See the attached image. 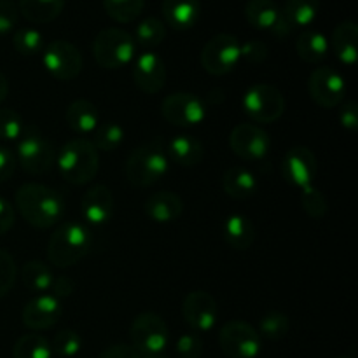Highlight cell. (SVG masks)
<instances>
[{
	"mask_svg": "<svg viewBox=\"0 0 358 358\" xmlns=\"http://www.w3.org/2000/svg\"><path fill=\"white\" fill-rule=\"evenodd\" d=\"M280 14H282V9L275 0H248L245 6V17L248 24L255 30H264L269 34L275 28Z\"/></svg>",
	"mask_w": 358,
	"mask_h": 358,
	"instance_id": "obj_27",
	"label": "cell"
},
{
	"mask_svg": "<svg viewBox=\"0 0 358 358\" xmlns=\"http://www.w3.org/2000/svg\"><path fill=\"white\" fill-rule=\"evenodd\" d=\"M269 49L268 45L262 41H247L243 44H240V62L252 63V65H259V63H264L268 59Z\"/></svg>",
	"mask_w": 358,
	"mask_h": 358,
	"instance_id": "obj_43",
	"label": "cell"
},
{
	"mask_svg": "<svg viewBox=\"0 0 358 358\" xmlns=\"http://www.w3.org/2000/svg\"><path fill=\"white\" fill-rule=\"evenodd\" d=\"M341 107H339L338 117L339 124L345 129H350V131H355L358 128V105L357 101L353 100H345L341 101Z\"/></svg>",
	"mask_w": 358,
	"mask_h": 358,
	"instance_id": "obj_45",
	"label": "cell"
},
{
	"mask_svg": "<svg viewBox=\"0 0 358 358\" xmlns=\"http://www.w3.org/2000/svg\"><path fill=\"white\" fill-rule=\"evenodd\" d=\"M23 131L21 115L13 108H0V140H17Z\"/></svg>",
	"mask_w": 358,
	"mask_h": 358,
	"instance_id": "obj_40",
	"label": "cell"
},
{
	"mask_svg": "<svg viewBox=\"0 0 358 358\" xmlns=\"http://www.w3.org/2000/svg\"><path fill=\"white\" fill-rule=\"evenodd\" d=\"M142 358H166L163 353H156V355H142Z\"/></svg>",
	"mask_w": 358,
	"mask_h": 358,
	"instance_id": "obj_52",
	"label": "cell"
},
{
	"mask_svg": "<svg viewBox=\"0 0 358 358\" xmlns=\"http://www.w3.org/2000/svg\"><path fill=\"white\" fill-rule=\"evenodd\" d=\"M17 268L13 255L0 248V297L7 296L16 282Z\"/></svg>",
	"mask_w": 358,
	"mask_h": 358,
	"instance_id": "obj_41",
	"label": "cell"
},
{
	"mask_svg": "<svg viewBox=\"0 0 358 358\" xmlns=\"http://www.w3.org/2000/svg\"><path fill=\"white\" fill-rule=\"evenodd\" d=\"M65 121L72 131L79 135H91L100 124V115L93 101L79 98L69 105L65 112Z\"/></svg>",
	"mask_w": 358,
	"mask_h": 358,
	"instance_id": "obj_24",
	"label": "cell"
},
{
	"mask_svg": "<svg viewBox=\"0 0 358 358\" xmlns=\"http://www.w3.org/2000/svg\"><path fill=\"white\" fill-rule=\"evenodd\" d=\"M145 0H103V9L117 23H131L142 14Z\"/></svg>",
	"mask_w": 358,
	"mask_h": 358,
	"instance_id": "obj_35",
	"label": "cell"
},
{
	"mask_svg": "<svg viewBox=\"0 0 358 358\" xmlns=\"http://www.w3.org/2000/svg\"><path fill=\"white\" fill-rule=\"evenodd\" d=\"M222 187L229 198L243 201V199H250L257 192L259 184L250 170L241 166H231L224 171Z\"/></svg>",
	"mask_w": 358,
	"mask_h": 358,
	"instance_id": "obj_25",
	"label": "cell"
},
{
	"mask_svg": "<svg viewBox=\"0 0 358 358\" xmlns=\"http://www.w3.org/2000/svg\"><path fill=\"white\" fill-rule=\"evenodd\" d=\"M16 161L28 175H44L56 161L55 147L38 133V129L28 126L17 142Z\"/></svg>",
	"mask_w": 358,
	"mask_h": 358,
	"instance_id": "obj_7",
	"label": "cell"
},
{
	"mask_svg": "<svg viewBox=\"0 0 358 358\" xmlns=\"http://www.w3.org/2000/svg\"><path fill=\"white\" fill-rule=\"evenodd\" d=\"M9 94V83H7V77L0 72V103L7 98Z\"/></svg>",
	"mask_w": 358,
	"mask_h": 358,
	"instance_id": "obj_51",
	"label": "cell"
},
{
	"mask_svg": "<svg viewBox=\"0 0 358 358\" xmlns=\"http://www.w3.org/2000/svg\"><path fill=\"white\" fill-rule=\"evenodd\" d=\"M114 213V196L107 185L96 184L84 192L80 199V215L91 226H103Z\"/></svg>",
	"mask_w": 358,
	"mask_h": 358,
	"instance_id": "obj_19",
	"label": "cell"
},
{
	"mask_svg": "<svg viewBox=\"0 0 358 358\" xmlns=\"http://www.w3.org/2000/svg\"><path fill=\"white\" fill-rule=\"evenodd\" d=\"M14 220H16V213H14L13 205L7 199L0 198V236L14 226Z\"/></svg>",
	"mask_w": 358,
	"mask_h": 358,
	"instance_id": "obj_49",
	"label": "cell"
},
{
	"mask_svg": "<svg viewBox=\"0 0 358 358\" xmlns=\"http://www.w3.org/2000/svg\"><path fill=\"white\" fill-rule=\"evenodd\" d=\"M222 234L226 243L234 250H248L255 241L254 224L241 213H233L224 220Z\"/></svg>",
	"mask_w": 358,
	"mask_h": 358,
	"instance_id": "obj_26",
	"label": "cell"
},
{
	"mask_svg": "<svg viewBox=\"0 0 358 358\" xmlns=\"http://www.w3.org/2000/svg\"><path fill=\"white\" fill-rule=\"evenodd\" d=\"M296 51L303 62L310 65L324 62L329 55V41L322 31L304 30L296 41Z\"/></svg>",
	"mask_w": 358,
	"mask_h": 358,
	"instance_id": "obj_28",
	"label": "cell"
},
{
	"mask_svg": "<svg viewBox=\"0 0 358 358\" xmlns=\"http://www.w3.org/2000/svg\"><path fill=\"white\" fill-rule=\"evenodd\" d=\"M21 280L30 292L45 294L51 289L55 273H52L51 266H48L45 262L28 261L21 269Z\"/></svg>",
	"mask_w": 358,
	"mask_h": 358,
	"instance_id": "obj_30",
	"label": "cell"
},
{
	"mask_svg": "<svg viewBox=\"0 0 358 358\" xmlns=\"http://www.w3.org/2000/svg\"><path fill=\"white\" fill-rule=\"evenodd\" d=\"M282 13L294 28L310 27L320 13V0H285Z\"/></svg>",
	"mask_w": 358,
	"mask_h": 358,
	"instance_id": "obj_31",
	"label": "cell"
},
{
	"mask_svg": "<svg viewBox=\"0 0 358 358\" xmlns=\"http://www.w3.org/2000/svg\"><path fill=\"white\" fill-rule=\"evenodd\" d=\"M16 156L6 147H0V184L9 180L16 171Z\"/></svg>",
	"mask_w": 358,
	"mask_h": 358,
	"instance_id": "obj_46",
	"label": "cell"
},
{
	"mask_svg": "<svg viewBox=\"0 0 358 358\" xmlns=\"http://www.w3.org/2000/svg\"><path fill=\"white\" fill-rule=\"evenodd\" d=\"M42 63L44 69L55 79L69 83L77 79L83 72V55L79 49L69 41H52L42 49Z\"/></svg>",
	"mask_w": 358,
	"mask_h": 358,
	"instance_id": "obj_10",
	"label": "cell"
},
{
	"mask_svg": "<svg viewBox=\"0 0 358 358\" xmlns=\"http://www.w3.org/2000/svg\"><path fill=\"white\" fill-rule=\"evenodd\" d=\"M133 80L142 93L157 94L166 84V65L163 58L152 51L142 52L133 62Z\"/></svg>",
	"mask_w": 358,
	"mask_h": 358,
	"instance_id": "obj_17",
	"label": "cell"
},
{
	"mask_svg": "<svg viewBox=\"0 0 358 358\" xmlns=\"http://www.w3.org/2000/svg\"><path fill=\"white\" fill-rule=\"evenodd\" d=\"M83 348V339L72 329H63V331L56 332L55 338L51 341V350L55 355L62 358H72Z\"/></svg>",
	"mask_w": 358,
	"mask_h": 358,
	"instance_id": "obj_38",
	"label": "cell"
},
{
	"mask_svg": "<svg viewBox=\"0 0 358 358\" xmlns=\"http://www.w3.org/2000/svg\"><path fill=\"white\" fill-rule=\"evenodd\" d=\"M136 44L131 34L121 28H103L93 41V56L101 69L117 70L135 59Z\"/></svg>",
	"mask_w": 358,
	"mask_h": 358,
	"instance_id": "obj_5",
	"label": "cell"
},
{
	"mask_svg": "<svg viewBox=\"0 0 358 358\" xmlns=\"http://www.w3.org/2000/svg\"><path fill=\"white\" fill-rule=\"evenodd\" d=\"M14 358H52L51 343L41 334H24L14 343Z\"/></svg>",
	"mask_w": 358,
	"mask_h": 358,
	"instance_id": "obj_33",
	"label": "cell"
},
{
	"mask_svg": "<svg viewBox=\"0 0 358 358\" xmlns=\"http://www.w3.org/2000/svg\"><path fill=\"white\" fill-rule=\"evenodd\" d=\"M203 339L196 332H185L177 339V355L180 358H199L203 355Z\"/></svg>",
	"mask_w": 358,
	"mask_h": 358,
	"instance_id": "obj_42",
	"label": "cell"
},
{
	"mask_svg": "<svg viewBox=\"0 0 358 358\" xmlns=\"http://www.w3.org/2000/svg\"><path fill=\"white\" fill-rule=\"evenodd\" d=\"M182 315L194 332H210L219 320V306L208 292L194 290L185 296L182 303Z\"/></svg>",
	"mask_w": 358,
	"mask_h": 358,
	"instance_id": "obj_16",
	"label": "cell"
},
{
	"mask_svg": "<svg viewBox=\"0 0 358 358\" xmlns=\"http://www.w3.org/2000/svg\"><path fill=\"white\" fill-rule=\"evenodd\" d=\"M184 213V201L170 191L154 192L145 201V215L157 224H170L180 219Z\"/></svg>",
	"mask_w": 358,
	"mask_h": 358,
	"instance_id": "obj_20",
	"label": "cell"
},
{
	"mask_svg": "<svg viewBox=\"0 0 358 358\" xmlns=\"http://www.w3.org/2000/svg\"><path fill=\"white\" fill-rule=\"evenodd\" d=\"M331 45L339 62L345 65H355L358 58V27L355 21H341L332 31Z\"/></svg>",
	"mask_w": 358,
	"mask_h": 358,
	"instance_id": "obj_23",
	"label": "cell"
},
{
	"mask_svg": "<svg viewBox=\"0 0 358 358\" xmlns=\"http://www.w3.org/2000/svg\"><path fill=\"white\" fill-rule=\"evenodd\" d=\"M290 331V318L280 311H269L259 320V336L269 341H280Z\"/></svg>",
	"mask_w": 358,
	"mask_h": 358,
	"instance_id": "obj_36",
	"label": "cell"
},
{
	"mask_svg": "<svg viewBox=\"0 0 358 358\" xmlns=\"http://www.w3.org/2000/svg\"><path fill=\"white\" fill-rule=\"evenodd\" d=\"M240 63V42L231 34H217L201 51V65L210 76H226Z\"/></svg>",
	"mask_w": 358,
	"mask_h": 358,
	"instance_id": "obj_11",
	"label": "cell"
},
{
	"mask_svg": "<svg viewBox=\"0 0 358 358\" xmlns=\"http://www.w3.org/2000/svg\"><path fill=\"white\" fill-rule=\"evenodd\" d=\"M336 358H352V357H345V355H341V357H336Z\"/></svg>",
	"mask_w": 358,
	"mask_h": 358,
	"instance_id": "obj_53",
	"label": "cell"
},
{
	"mask_svg": "<svg viewBox=\"0 0 358 358\" xmlns=\"http://www.w3.org/2000/svg\"><path fill=\"white\" fill-rule=\"evenodd\" d=\"M161 114L170 124L191 128V126H198L205 121L206 105L198 94L178 91V93H171L164 98L161 103Z\"/></svg>",
	"mask_w": 358,
	"mask_h": 358,
	"instance_id": "obj_12",
	"label": "cell"
},
{
	"mask_svg": "<svg viewBox=\"0 0 358 358\" xmlns=\"http://www.w3.org/2000/svg\"><path fill=\"white\" fill-rule=\"evenodd\" d=\"M13 45L20 55L35 56L44 49V38L42 34L35 28H20L13 37Z\"/></svg>",
	"mask_w": 358,
	"mask_h": 358,
	"instance_id": "obj_37",
	"label": "cell"
},
{
	"mask_svg": "<svg viewBox=\"0 0 358 358\" xmlns=\"http://www.w3.org/2000/svg\"><path fill=\"white\" fill-rule=\"evenodd\" d=\"M243 110L259 124H271L285 112V96L273 84L259 83L248 87L243 94Z\"/></svg>",
	"mask_w": 358,
	"mask_h": 358,
	"instance_id": "obj_6",
	"label": "cell"
},
{
	"mask_svg": "<svg viewBox=\"0 0 358 358\" xmlns=\"http://www.w3.org/2000/svg\"><path fill=\"white\" fill-rule=\"evenodd\" d=\"M170 161L164 154L163 143L159 140L140 145L129 154L126 161V178L136 187H150L157 184L168 173Z\"/></svg>",
	"mask_w": 358,
	"mask_h": 358,
	"instance_id": "obj_4",
	"label": "cell"
},
{
	"mask_svg": "<svg viewBox=\"0 0 358 358\" xmlns=\"http://www.w3.org/2000/svg\"><path fill=\"white\" fill-rule=\"evenodd\" d=\"M20 20L17 6L10 0H0V35H6L14 30Z\"/></svg>",
	"mask_w": 358,
	"mask_h": 358,
	"instance_id": "obj_44",
	"label": "cell"
},
{
	"mask_svg": "<svg viewBox=\"0 0 358 358\" xmlns=\"http://www.w3.org/2000/svg\"><path fill=\"white\" fill-rule=\"evenodd\" d=\"M65 9V0H20L17 10L30 23L44 24L55 21Z\"/></svg>",
	"mask_w": 358,
	"mask_h": 358,
	"instance_id": "obj_29",
	"label": "cell"
},
{
	"mask_svg": "<svg viewBox=\"0 0 358 358\" xmlns=\"http://www.w3.org/2000/svg\"><path fill=\"white\" fill-rule=\"evenodd\" d=\"M292 30H294V27L290 24V21L287 20L285 14L282 13V14H280L278 21H276L275 28L271 30V34L275 35V37H278V38H285V37H289L290 34H292Z\"/></svg>",
	"mask_w": 358,
	"mask_h": 358,
	"instance_id": "obj_50",
	"label": "cell"
},
{
	"mask_svg": "<svg viewBox=\"0 0 358 358\" xmlns=\"http://www.w3.org/2000/svg\"><path fill=\"white\" fill-rule=\"evenodd\" d=\"M163 149L168 161L182 168L198 166L205 157V149H203L201 142L196 140L194 136H173V138L168 140L166 145H163Z\"/></svg>",
	"mask_w": 358,
	"mask_h": 358,
	"instance_id": "obj_21",
	"label": "cell"
},
{
	"mask_svg": "<svg viewBox=\"0 0 358 358\" xmlns=\"http://www.w3.org/2000/svg\"><path fill=\"white\" fill-rule=\"evenodd\" d=\"M301 191H303L301 192V205H303L306 215L311 217V219H322L327 213L329 206L327 199L322 194L320 189L310 185V187L301 189Z\"/></svg>",
	"mask_w": 358,
	"mask_h": 358,
	"instance_id": "obj_39",
	"label": "cell"
},
{
	"mask_svg": "<svg viewBox=\"0 0 358 358\" xmlns=\"http://www.w3.org/2000/svg\"><path fill=\"white\" fill-rule=\"evenodd\" d=\"M73 290H76V283H73L69 276H55L49 292H52L51 296L56 297V299H62V297L72 296Z\"/></svg>",
	"mask_w": 358,
	"mask_h": 358,
	"instance_id": "obj_47",
	"label": "cell"
},
{
	"mask_svg": "<svg viewBox=\"0 0 358 358\" xmlns=\"http://www.w3.org/2000/svg\"><path fill=\"white\" fill-rule=\"evenodd\" d=\"M164 23L173 30H189L198 23L201 16V2L199 0H163Z\"/></svg>",
	"mask_w": 358,
	"mask_h": 358,
	"instance_id": "obj_22",
	"label": "cell"
},
{
	"mask_svg": "<svg viewBox=\"0 0 358 358\" xmlns=\"http://www.w3.org/2000/svg\"><path fill=\"white\" fill-rule=\"evenodd\" d=\"M129 339H131V346L140 355H156V353H163V350L168 346L170 332H168L166 322L159 315L145 311L131 322Z\"/></svg>",
	"mask_w": 358,
	"mask_h": 358,
	"instance_id": "obj_8",
	"label": "cell"
},
{
	"mask_svg": "<svg viewBox=\"0 0 358 358\" xmlns=\"http://www.w3.org/2000/svg\"><path fill=\"white\" fill-rule=\"evenodd\" d=\"M135 44L142 48H156L166 38V24L157 17L149 16L140 21L135 28Z\"/></svg>",
	"mask_w": 358,
	"mask_h": 358,
	"instance_id": "obj_34",
	"label": "cell"
},
{
	"mask_svg": "<svg viewBox=\"0 0 358 358\" xmlns=\"http://www.w3.org/2000/svg\"><path fill=\"white\" fill-rule=\"evenodd\" d=\"M93 250V234L84 224L65 222L52 233L48 243V259L56 268H70Z\"/></svg>",
	"mask_w": 358,
	"mask_h": 358,
	"instance_id": "obj_2",
	"label": "cell"
},
{
	"mask_svg": "<svg viewBox=\"0 0 358 358\" xmlns=\"http://www.w3.org/2000/svg\"><path fill=\"white\" fill-rule=\"evenodd\" d=\"M63 315V308L59 299L51 294H41L31 299L21 311V322L30 331H48L55 327Z\"/></svg>",
	"mask_w": 358,
	"mask_h": 358,
	"instance_id": "obj_18",
	"label": "cell"
},
{
	"mask_svg": "<svg viewBox=\"0 0 358 358\" xmlns=\"http://www.w3.org/2000/svg\"><path fill=\"white\" fill-rule=\"evenodd\" d=\"M219 346L227 358H257L262 338L257 329L241 320H231L219 332Z\"/></svg>",
	"mask_w": 358,
	"mask_h": 358,
	"instance_id": "obj_9",
	"label": "cell"
},
{
	"mask_svg": "<svg viewBox=\"0 0 358 358\" xmlns=\"http://www.w3.org/2000/svg\"><path fill=\"white\" fill-rule=\"evenodd\" d=\"M17 212L31 227L49 229L63 219L65 201L55 189L42 184H23L14 194Z\"/></svg>",
	"mask_w": 358,
	"mask_h": 358,
	"instance_id": "obj_1",
	"label": "cell"
},
{
	"mask_svg": "<svg viewBox=\"0 0 358 358\" xmlns=\"http://www.w3.org/2000/svg\"><path fill=\"white\" fill-rule=\"evenodd\" d=\"M100 358H142V355L131 345L121 343V345H112L107 350H103Z\"/></svg>",
	"mask_w": 358,
	"mask_h": 358,
	"instance_id": "obj_48",
	"label": "cell"
},
{
	"mask_svg": "<svg viewBox=\"0 0 358 358\" xmlns=\"http://www.w3.org/2000/svg\"><path fill=\"white\" fill-rule=\"evenodd\" d=\"M229 147L238 157L245 161H261L271 150V136L266 129L257 124H241L234 126L229 135Z\"/></svg>",
	"mask_w": 358,
	"mask_h": 358,
	"instance_id": "obj_14",
	"label": "cell"
},
{
	"mask_svg": "<svg viewBox=\"0 0 358 358\" xmlns=\"http://www.w3.org/2000/svg\"><path fill=\"white\" fill-rule=\"evenodd\" d=\"M91 135H93L91 143L94 145V149L101 150V152H114L124 142V129L114 121L98 124Z\"/></svg>",
	"mask_w": 358,
	"mask_h": 358,
	"instance_id": "obj_32",
	"label": "cell"
},
{
	"mask_svg": "<svg viewBox=\"0 0 358 358\" xmlns=\"http://www.w3.org/2000/svg\"><path fill=\"white\" fill-rule=\"evenodd\" d=\"M59 175L72 185H86L96 177L100 168L98 150L87 138H72L56 156Z\"/></svg>",
	"mask_w": 358,
	"mask_h": 358,
	"instance_id": "obj_3",
	"label": "cell"
},
{
	"mask_svg": "<svg viewBox=\"0 0 358 358\" xmlns=\"http://www.w3.org/2000/svg\"><path fill=\"white\" fill-rule=\"evenodd\" d=\"M308 91L318 107L334 108L345 101L346 83L338 70L331 66H317L308 79Z\"/></svg>",
	"mask_w": 358,
	"mask_h": 358,
	"instance_id": "obj_13",
	"label": "cell"
},
{
	"mask_svg": "<svg viewBox=\"0 0 358 358\" xmlns=\"http://www.w3.org/2000/svg\"><path fill=\"white\" fill-rule=\"evenodd\" d=\"M317 173V156H315L313 150L308 149V147H292V149L283 156L282 175L289 184L294 185V187L306 189L310 187V185H313Z\"/></svg>",
	"mask_w": 358,
	"mask_h": 358,
	"instance_id": "obj_15",
	"label": "cell"
}]
</instances>
